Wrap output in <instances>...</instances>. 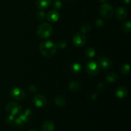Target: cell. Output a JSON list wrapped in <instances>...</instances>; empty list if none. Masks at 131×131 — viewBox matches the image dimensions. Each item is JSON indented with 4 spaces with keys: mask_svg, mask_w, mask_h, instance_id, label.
I'll return each mask as SVG.
<instances>
[{
    "mask_svg": "<svg viewBox=\"0 0 131 131\" xmlns=\"http://www.w3.org/2000/svg\"><path fill=\"white\" fill-rule=\"evenodd\" d=\"M104 25V21L101 19H97V20L95 21V26L97 28H101Z\"/></svg>",
    "mask_w": 131,
    "mask_h": 131,
    "instance_id": "cell-27",
    "label": "cell"
},
{
    "mask_svg": "<svg viewBox=\"0 0 131 131\" xmlns=\"http://www.w3.org/2000/svg\"><path fill=\"white\" fill-rule=\"evenodd\" d=\"M31 115V110H29V109H27V110H26L25 111H24V112L23 113L20 114V115H19V118L20 119V120L23 122V124H24L29 120V117H30Z\"/></svg>",
    "mask_w": 131,
    "mask_h": 131,
    "instance_id": "cell-16",
    "label": "cell"
},
{
    "mask_svg": "<svg viewBox=\"0 0 131 131\" xmlns=\"http://www.w3.org/2000/svg\"><path fill=\"white\" fill-rule=\"evenodd\" d=\"M14 115H10L8 116H7L6 117V119H5V122L7 124H9V125H11V124H13L14 122V120H15V118H14Z\"/></svg>",
    "mask_w": 131,
    "mask_h": 131,
    "instance_id": "cell-26",
    "label": "cell"
},
{
    "mask_svg": "<svg viewBox=\"0 0 131 131\" xmlns=\"http://www.w3.org/2000/svg\"><path fill=\"white\" fill-rule=\"evenodd\" d=\"M115 94L116 97L122 99L125 98L127 96L128 90L125 87L123 86H120L117 87L115 89Z\"/></svg>",
    "mask_w": 131,
    "mask_h": 131,
    "instance_id": "cell-11",
    "label": "cell"
},
{
    "mask_svg": "<svg viewBox=\"0 0 131 131\" xmlns=\"http://www.w3.org/2000/svg\"><path fill=\"white\" fill-rule=\"evenodd\" d=\"M28 90H29V92H31V93H35L37 91V87H36V86L34 85V84H31V85H29V87H28Z\"/></svg>",
    "mask_w": 131,
    "mask_h": 131,
    "instance_id": "cell-28",
    "label": "cell"
},
{
    "mask_svg": "<svg viewBox=\"0 0 131 131\" xmlns=\"http://www.w3.org/2000/svg\"><path fill=\"white\" fill-rule=\"evenodd\" d=\"M100 70V66L98 63L95 61H89L86 65V71L88 75L91 76H95L99 74Z\"/></svg>",
    "mask_w": 131,
    "mask_h": 131,
    "instance_id": "cell-5",
    "label": "cell"
},
{
    "mask_svg": "<svg viewBox=\"0 0 131 131\" xmlns=\"http://www.w3.org/2000/svg\"><path fill=\"white\" fill-rule=\"evenodd\" d=\"M99 1L101 3H107V1H110V0H99Z\"/></svg>",
    "mask_w": 131,
    "mask_h": 131,
    "instance_id": "cell-31",
    "label": "cell"
},
{
    "mask_svg": "<svg viewBox=\"0 0 131 131\" xmlns=\"http://www.w3.org/2000/svg\"><path fill=\"white\" fill-rule=\"evenodd\" d=\"M55 104L58 107H63L66 104V99L63 96L57 95L54 99Z\"/></svg>",
    "mask_w": 131,
    "mask_h": 131,
    "instance_id": "cell-18",
    "label": "cell"
},
{
    "mask_svg": "<svg viewBox=\"0 0 131 131\" xmlns=\"http://www.w3.org/2000/svg\"><path fill=\"white\" fill-rule=\"evenodd\" d=\"M128 11L126 8L124 6H120L118 8L115 12V16L119 20H123L127 17Z\"/></svg>",
    "mask_w": 131,
    "mask_h": 131,
    "instance_id": "cell-10",
    "label": "cell"
},
{
    "mask_svg": "<svg viewBox=\"0 0 131 131\" xmlns=\"http://www.w3.org/2000/svg\"><path fill=\"white\" fill-rule=\"evenodd\" d=\"M131 23L130 21H126L122 24L120 29L124 33H129L130 31Z\"/></svg>",
    "mask_w": 131,
    "mask_h": 131,
    "instance_id": "cell-20",
    "label": "cell"
},
{
    "mask_svg": "<svg viewBox=\"0 0 131 131\" xmlns=\"http://www.w3.org/2000/svg\"><path fill=\"white\" fill-rule=\"evenodd\" d=\"M64 1H67V0H64Z\"/></svg>",
    "mask_w": 131,
    "mask_h": 131,
    "instance_id": "cell-34",
    "label": "cell"
},
{
    "mask_svg": "<svg viewBox=\"0 0 131 131\" xmlns=\"http://www.w3.org/2000/svg\"><path fill=\"white\" fill-rule=\"evenodd\" d=\"M60 15L56 10H51L47 15V19L50 23H56L60 19Z\"/></svg>",
    "mask_w": 131,
    "mask_h": 131,
    "instance_id": "cell-12",
    "label": "cell"
},
{
    "mask_svg": "<svg viewBox=\"0 0 131 131\" xmlns=\"http://www.w3.org/2000/svg\"><path fill=\"white\" fill-rule=\"evenodd\" d=\"M70 70L71 71V72H72L73 74H78L82 72V70H83V67H82L81 64L79 63L74 62L70 65Z\"/></svg>",
    "mask_w": 131,
    "mask_h": 131,
    "instance_id": "cell-15",
    "label": "cell"
},
{
    "mask_svg": "<svg viewBox=\"0 0 131 131\" xmlns=\"http://www.w3.org/2000/svg\"><path fill=\"white\" fill-rule=\"evenodd\" d=\"M51 4H52V6L57 10H60L62 8V3L60 0H52Z\"/></svg>",
    "mask_w": 131,
    "mask_h": 131,
    "instance_id": "cell-24",
    "label": "cell"
},
{
    "mask_svg": "<svg viewBox=\"0 0 131 131\" xmlns=\"http://www.w3.org/2000/svg\"><path fill=\"white\" fill-rule=\"evenodd\" d=\"M97 88H98V90L99 91H101V92L104 91V85L103 83H100L99 84H98V86H97Z\"/></svg>",
    "mask_w": 131,
    "mask_h": 131,
    "instance_id": "cell-30",
    "label": "cell"
},
{
    "mask_svg": "<svg viewBox=\"0 0 131 131\" xmlns=\"http://www.w3.org/2000/svg\"><path fill=\"white\" fill-rule=\"evenodd\" d=\"M33 103L36 107H43L47 105V100L44 95L42 94H38L33 97Z\"/></svg>",
    "mask_w": 131,
    "mask_h": 131,
    "instance_id": "cell-8",
    "label": "cell"
},
{
    "mask_svg": "<svg viewBox=\"0 0 131 131\" xmlns=\"http://www.w3.org/2000/svg\"><path fill=\"white\" fill-rule=\"evenodd\" d=\"M95 49L92 47H88L85 51L86 56L87 58H92L94 57L95 55Z\"/></svg>",
    "mask_w": 131,
    "mask_h": 131,
    "instance_id": "cell-21",
    "label": "cell"
},
{
    "mask_svg": "<svg viewBox=\"0 0 131 131\" xmlns=\"http://www.w3.org/2000/svg\"><path fill=\"white\" fill-rule=\"evenodd\" d=\"M81 87V83L78 81H72L69 83V88L72 92H76Z\"/></svg>",
    "mask_w": 131,
    "mask_h": 131,
    "instance_id": "cell-17",
    "label": "cell"
},
{
    "mask_svg": "<svg viewBox=\"0 0 131 131\" xmlns=\"http://www.w3.org/2000/svg\"><path fill=\"white\" fill-rule=\"evenodd\" d=\"M130 0H124V3L126 4H129L130 3Z\"/></svg>",
    "mask_w": 131,
    "mask_h": 131,
    "instance_id": "cell-32",
    "label": "cell"
},
{
    "mask_svg": "<svg viewBox=\"0 0 131 131\" xmlns=\"http://www.w3.org/2000/svg\"><path fill=\"white\" fill-rule=\"evenodd\" d=\"M118 79V76L114 72H109L107 73L106 76V79L108 83H115Z\"/></svg>",
    "mask_w": 131,
    "mask_h": 131,
    "instance_id": "cell-19",
    "label": "cell"
},
{
    "mask_svg": "<svg viewBox=\"0 0 131 131\" xmlns=\"http://www.w3.org/2000/svg\"><path fill=\"white\" fill-rule=\"evenodd\" d=\"M39 49L43 56L47 58H51L56 54L57 46L51 41L46 40L43 41L40 44Z\"/></svg>",
    "mask_w": 131,
    "mask_h": 131,
    "instance_id": "cell-1",
    "label": "cell"
},
{
    "mask_svg": "<svg viewBox=\"0 0 131 131\" xmlns=\"http://www.w3.org/2000/svg\"><path fill=\"white\" fill-rule=\"evenodd\" d=\"M54 123L51 120H47L43 123L41 130L42 131H54Z\"/></svg>",
    "mask_w": 131,
    "mask_h": 131,
    "instance_id": "cell-14",
    "label": "cell"
},
{
    "mask_svg": "<svg viewBox=\"0 0 131 131\" xmlns=\"http://www.w3.org/2000/svg\"><path fill=\"white\" fill-rule=\"evenodd\" d=\"M45 17H46V14H45L44 12L40 10L37 13V18L40 21H42V20H44Z\"/></svg>",
    "mask_w": 131,
    "mask_h": 131,
    "instance_id": "cell-25",
    "label": "cell"
},
{
    "mask_svg": "<svg viewBox=\"0 0 131 131\" xmlns=\"http://www.w3.org/2000/svg\"><path fill=\"white\" fill-rule=\"evenodd\" d=\"M52 0H37L36 6L38 9L41 10H46L51 6Z\"/></svg>",
    "mask_w": 131,
    "mask_h": 131,
    "instance_id": "cell-13",
    "label": "cell"
},
{
    "mask_svg": "<svg viewBox=\"0 0 131 131\" xmlns=\"http://www.w3.org/2000/svg\"><path fill=\"white\" fill-rule=\"evenodd\" d=\"M5 110L10 115L17 116L21 113L22 107L20 104L17 102H9L5 106Z\"/></svg>",
    "mask_w": 131,
    "mask_h": 131,
    "instance_id": "cell-3",
    "label": "cell"
},
{
    "mask_svg": "<svg viewBox=\"0 0 131 131\" xmlns=\"http://www.w3.org/2000/svg\"><path fill=\"white\" fill-rule=\"evenodd\" d=\"M98 64L103 69H108L113 65V62L110 59L106 57H99L98 59Z\"/></svg>",
    "mask_w": 131,
    "mask_h": 131,
    "instance_id": "cell-9",
    "label": "cell"
},
{
    "mask_svg": "<svg viewBox=\"0 0 131 131\" xmlns=\"http://www.w3.org/2000/svg\"><path fill=\"white\" fill-rule=\"evenodd\" d=\"M91 29H92V26L90 24H88V23L83 24V26L81 28V31L82 33H83V34L88 33L89 31H90Z\"/></svg>",
    "mask_w": 131,
    "mask_h": 131,
    "instance_id": "cell-23",
    "label": "cell"
},
{
    "mask_svg": "<svg viewBox=\"0 0 131 131\" xmlns=\"http://www.w3.org/2000/svg\"><path fill=\"white\" fill-rule=\"evenodd\" d=\"M121 72L124 75H128L130 73V65L128 63H125L121 67Z\"/></svg>",
    "mask_w": 131,
    "mask_h": 131,
    "instance_id": "cell-22",
    "label": "cell"
},
{
    "mask_svg": "<svg viewBox=\"0 0 131 131\" xmlns=\"http://www.w3.org/2000/svg\"><path fill=\"white\" fill-rule=\"evenodd\" d=\"M56 46H58L60 49H63L66 47V43L64 42H60L58 43V45H56Z\"/></svg>",
    "mask_w": 131,
    "mask_h": 131,
    "instance_id": "cell-29",
    "label": "cell"
},
{
    "mask_svg": "<svg viewBox=\"0 0 131 131\" xmlns=\"http://www.w3.org/2000/svg\"><path fill=\"white\" fill-rule=\"evenodd\" d=\"M36 32L39 38L46 39L51 37L52 34V27L49 23H43L38 26Z\"/></svg>",
    "mask_w": 131,
    "mask_h": 131,
    "instance_id": "cell-2",
    "label": "cell"
},
{
    "mask_svg": "<svg viewBox=\"0 0 131 131\" xmlns=\"http://www.w3.org/2000/svg\"><path fill=\"white\" fill-rule=\"evenodd\" d=\"M29 131H37V130H29Z\"/></svg>",
    "mask_w": 131,
    "mask_h": 131,
    "instance_id": "cell-33",
    "label": "cell"
},
{
    "mask_svg": "<svg viewBox=\"0 0 131 131\" xmlns=\"http://www.w3.org/2000/svg\"><path fill=\"white\" fill-rule=\"evenodd\" d=\"M100 14L105 19H109L114 14V9L110 4L104 3L100 7Z\"/></svg>",
    "mask_w": 131,
    "mask_h": 131,
    "instance_id": "cell-4",
    "label": "cell"
},
{
    "mask_svg": "<svg viewBox=\"0 0 131 131\" xmlns=\"http://www.w3.org/2000/svg\"><path fill=\"white\" fill-rule=\"evenodd\" d=\"M72 42L75 47H82L85 45L86 42V37L83 33H77L73 37Z\"/></svg>",
    "mask_w": 131,
    "mask_h": 131,
    "instance_id": "cell-7",
    "label": "cell"
},
{
    "mask_svg": "<svg viewBox=\"0 0 131 131\" xmlns=\"http://www.w3.org/2000/svg\"><path fill=\"white\" fill-rule=\"evenodd\" d=\"M10 95L16 101H23L26 97V93L23 89L18 87H14L10 91Z\"/></svg>",
    "mask_w": 131,
    "mask_h": 131,
    "instance_id": "cell-6",
    "label": "cell"
}]
</instances>
